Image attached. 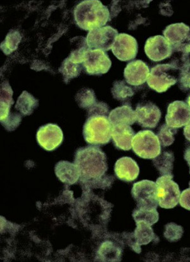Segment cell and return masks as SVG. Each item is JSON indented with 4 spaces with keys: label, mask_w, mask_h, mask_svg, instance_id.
<instances>
[{
    "label": "cell",
    "mask_w": 190,
    "mask_h": 262,
    "mask_svg": "<svg viewBox=\"0 0 190 262\" xmlns=\"http://www.w3.org/2000/svg\"><path fill=\"white\" fill-rule=\"evenodd\" d=\"M75 164L81 182H99L108 170L107 157L99 147L89 145L77 150Z\"/></svg>",
    "instance_id": "1"
},
{
    "label": "cell",
    "mask_w": 190,
    "mask_h": 262,
    "mask_svg": "<svg viewBox=\"0 0 190 262\" xmlns=\"http://www.w3.org/2000/svg\"><path fill=\"white\" fill-rule=\"evenodd\" d=\"M75 19L82 30L91 31L102 28L110 20L109 9L99 0H86L76 7Z\"/></svg>",
    "instance_id": "2"
},
{
    "label": "cell",
    "mask_w": 190,
    "mask_h": 262,
    "mask_svg": "<svg viewBox=\"0 0 190 262\" xmlns=\"http://www.w3.org/2000/svg\"><path fill=\"white\" fill-rule=\"evenodd\" d=\"M83 137L88 144L105 145L112 139V125L107 116H88L83 127Z\"/></svg>",
    "instance_id": "3"
},
{
    "label": "cell",
    "mask_w": 190,
    "mask_h": 262,
    "mask_svg": "<svg viewBox=\"0 0 190 262\" xmlns=\"http://www.w3.org/2000/svg\"><path fill=\"white\" fill-rule=\"evenodd\" d=\"M179 74V70L169 63L155 66L148 76V85L158 93L165 92L178 83Z\"/></svg>",
    "instance_id": "4"
},
{
    "label": "cell",
    "mask_w": 190,
    "mask_h": 262,
    "mask_svg": "<svg viewBox=\"0 0 190 262\" xmlns=\"http://www.w3.org/2000/svg\"><path fill=\"white\" fill-rule=\"evenodd\" d=\"M133 151L139 158L154 159L161 153V145L156 135L151 130H142L134 136L132 142Z\"/></svg>",
    "instance_id": "5"
},
{
    "label": "cell",
    "mask_w": 190,
    "mask_h": 262,
    "mask_svg": "<svg viewBox=\"0 0 190 262\" xmlns=\"http://www.w3.org/2000/svg\"><path fill=\"white\" fill-rule=\"evenodd\" d=\"M173 177L162 176L157 180V199L161 208H173L179 203L181 192L178 184L173 181Z\"/></svg>",
    "instance_id": "6"
},
{
    "label": "cell",
    "mask_w": 190,
    "mask_h": 262,
    "mask_svg": "<svg viewBox=\"0 0 190 262\" xmlns=\"http://www.w3.org/2000/svg\"><path fill=\"white\" fill-rule=\"evenodd\" d=\"M131 194L136 201L137 207L157 208V186L155 182L148 180L136 182L131 190Z\"/></svg>",
    "instance_id": "7"
},
{
    "label": "cell",
    "mask_w": 190,
    "mask_h": 262,
    "mask_svg": "<svg viewBox=\"0 0 190 262\" xmlns=\"http://www.w3.org/2000/svg\"><path fill=\"white\" fill-rule=\"evenodd\" d=\"M136 228L134 232L124 233V237L127 244L136 253L141 252V245H147L150 243H157L159 239L155 234L151 226L142 222H136Z\"/></svg>",
    "instance_id": "8"
},
{
    "label": "cell",
    "mask_w": 190,
    "mask_h": 262,
    "mask_svg": "<svg viewBox=\"0 0 190 262\" xmlns=\"http://www.w3.org/2000/svg\"><path fill=\"white\" fill-rule=\"evenodd\" d=\"M118 35L115 29L110 26H104L89 32L86 38L87 44L91 50L109 51L112 49Z\"/></svg>",
    "instance_id": "9"
},
{
    "label": "cell",
    "mask_w": 190,
    "mask_h": 262,
    "mask_svg": "<svg viewBox=\"0 0 190 262\" xmlns=\"http://www.w3.org/2000/svg\"><path fill=\"white\" fill-rule=\"evenodd\" d=\"M112 62L107 54L101 50L89 49L86 52L83 66L90 75H102L109 71Z\"/></svg>",
    "instance_id": "10"
},
{
    "label": "cell",
    "mask_w": 190,
    "mask_h": 262,
    "mask_svg": "<svg viewBox=\"0 0 190 262\" xmlns=\"http://www.w3.org/2000/svg\"><path fill=\"white\" fill-rule=\"evenodd\" d=\"M112 51L118 60L128 62L135 59L138 51V43L134 37L121 33L115 39Z\"/></svg>",
    "instance_id": "11"
},
{
    "label": "cell",
    "mask_w": 190,
    "mask_h": 262,
    "mask_svg": "<svg viewBox=\"0 0 190 262\" xmlns=\"http://www.w3.org/2000/svg\"><path fill=\"white\" fill-rule=\"evenodd\" d=\"M36 138L42 148L48 151H52L61 145L63 134L61 128L57 124H47L39 128Z\"/></svg>",
    "instance_id": "12"
},
{
    "label": "cell",
    "mask_w": 190,
    "mask_h": 262,
    "mask_svg": "<svg viewBox=\"0 0 190 262\" xmlns=\"http://www.w3.org/2000/svg\"><path fill=\"white\" fill-rule=\"evenodd\" d=\"M145 52L152 61L160 62L171 56L173 49L165 37L158 35L148 38Z\"/></svg>",
    "instance_id": "13"
},
{
    "label": "cell",
    "mask_w": 190,
    "mask_h": 262,
    "mask_svg": "<svg viewBox=\"0 0 190 262\" xmlns=\"http://www.w3.org/2000/svg\"><path fill=\"white\" fill-rule=\"evenodd\" d=\"M166 124L171 128H179L190 121V107L187 103L176 100L169 105L165 116Z\"/></svg>",
    "instance_id": "14"
},
{
    "label": "cell",
    "mask_w": 190,
    "mask_h": 262,
    "mask_svg": "<svg viewBox=\"0 0 190 262\" xmlns=\"http://www.w3.org/2000/svg\"><path fill=\"white\" fill-rule=\"evenodd\" d=\"M163 36L172 48L187 47L190 44V28L184 23L173 24L163 31Z\"/></svg>",
    "instance_id": "15"
},
{
    "label": "cell",
    "mask_w": 190,
    "mask_h": 262,
    "mask_svg": "<svg viewBox=\"0 0 190 262\" xmlns=\"http://www.w3.org/2000/svg\"><path fill=\"white\" fill-rule=\"evenodd\" d=\"M135 113L136 123L142 128H155L161 118L160 108L152 102L138 104Z\"/></svg>",
    "instance_id": "16"
},
{
    "label": "cell",
    "mask_w": 190,
    "mask_h": 262,
    "mask_svg": "<svg viewBox=\"0 0 190 262\" xmlns=\"http://www.w3.org/2000/svg\"><path fill=\"white\" fill-rule=\"evenodd\" d=\"M150 74L149 66L141 60L128 63L124 72L126 83L132 86H140L147 81Z\"/></svg>",
    "instance_id": "17"
},
{
    "label": "cell",
    "mask_w": 190,
    "mask_h": 262,
    "mask_svg": "<svg viewBox=\"0 0 190 262\" xmlns=\"http://www.w3.org/2000/svg\"><path fill=\"white\" fill-rule=\"evenodd\" d=\"M115 173L121 181L133 182L139 176V168L138 164L131 158L123 157L115 163Z\"/></svg>",
    "instance_id": "18"
},
{
    "label": "cell",
    "mask_w": 190,
    "mask_h": 262,
    "mask_svg": "<svg viewBox=\"0 0 190 262\" xmlns=\"http://www.w3.org/2000/svg\"><path fill=\"white\" fill-rule=\"evenodd\" d=\"M135 134L130 126H112V139L116 148L123 150H129L132 148V142Z\"/></svg>",
    "instance_id": "19"
},
{
    "label": "cell",
    "mask_w": 190,
    "mask_h": 262,
    "mask_svg": "<svg viewBox=\"0 0 190 262\" xmlns=\"http://www.w3.org/2000/svg\"><path fill=\"white\" fill-rule=\"evenodd\" d=\"M108 118L112 126L118 124L131 126L136 122L135 111L129 105H124L115 108L111 111Z\"/></svg>",
    "instance_id": "20"
},
{
    "label": "cell",
    "mask_w": 190,
    "mask_h": 262,
    "mask_svg": "<svg viewBox=\"0 0 190 262\" xmlns=\"http://www.w3.org/2000/svg\"><path fill=\"white\" fill-rule=\"evenodd\" d=\"M55 174L62 181L68 185L75 184L80 179V174L75 163L60 161L55 166Z\"/></svg>",
    "instance_id": "21"
},
{
    "label": "cell",
    "mask_w": 190,
    "mask_h": 262,
    "mask_svg": "<svg viewBox=\"0 0 190 262\" xmlns=\"http://www.w3.org/2000/svg\"><path fill=\"white\" fill-rule=\"evenodd\" d=\"M13 91L9 82L5 81L1 84V112H0V121L1 123L7 120L11 115L10 108L14 101L12 98Z\"/></svg>",
    "instance_id": "22"
},
{
    "label": "cell",
    "mask_w": 190,
    "mask_h": 262,
    "mask_svg": "<svg viewBox=\"0 0 190 262\" xmlns=\"http://www.w3.org/2000/svg\"><path fill=\"white\" fill-rule=\"evenodd\" d=\"M174 156L173 152L163 151L157 157L153 159V164L162 176H173Z\"/></svg>",
    "instance_id": "23"
},
{
    "label": "cell",
    "mask_w": 190,
    "mask_h": 262,
    "mask_svg": "<svg viewBox=\"0 0 190 262\" xmlns=\"http://www.w3.org/2000/svg\"><path fill=\"white\" fill-rule=\"evenodd\" d=\"M38 105V100L27 91H23L18 97L15 108L22 115L30 116Z\"/></svg>",
    "instance_id": "24"
},
{
    "label": "cell",
    "mask_w": 190,
    "mask_h": 262,
    "mask_svg": "<svg viewBox=\"0 0 190 262\" xmlns=\"http://www.w3.org/2000/svg\"><path fill=\"white\" fill-rule=\"evenodd\" d=\"M172 49L173 52L170 57V62L169 64L173 66L177 70H180L184 66L190 63L188 48L176 47Z\"/></svg>",
    "instance_id": "25"
},
{
    "label": "cell",
    "mask_w": 190,
    "mask_h": 262,
    "mask_svg": "<svg viewBox=\"0 0 190 262\" xmlns=\"http://www.w3.org/2000/svg\"><path fill=\"white\" fill-rule=\"evenodd\" d=\"M133 217L136 222H142L152 226L159 219L157 209H147L136 207L133 212Z\"/></svg>",
    "instance_id": "26"
},
{
    "label": "cell",
    "mask_w": 190,
    "mask_h": 262,
    "mask_svg": "<svg viewBox=\"0 0 190 262\" xmlns=\"http://www.w3.org/2000/svg\"><path fill=\"white\" fill-rule=\"evenodd\" d=\"M81 71L82 66L80 63H74L68 57L63 60L59 69V72L62 74L63 81L67 84L70 79L78 77Z\"/></svg>",
    "instance_id": "27"
},
{
    "label": "cell",
    "mask_w": 190,
    "mask_h": 262,
    "mask_svg": "<svg viewBox=\"0 0 190 262\" xmlns=\"http://www.w3.org/2000/svg\"><path fill=\"white\" fill-rule=\"evenodd\" d=\"M22 39L19 32L17 30H11L7 34L6 38L1 43V50L7 55L11 54L17 49L18 44Z\"/></svg>",
    "instance_id": "28"
},
{
    "label": "cell",
    "mask_w": 190,
    "mask_h": 262,
    "mask_svg": "<svg viewBox=\"0 0 190 262\" xmlns=\"http://www.w3.org/2000/svg\"><path fill=\"white\" fill-rule=\"evenodd\" d=\"M113 97L121 101H125L129 98L133 96L134 92L130 86L127 84L126 81H116L112 89Z\"/></svg>",
    "instance_id": "29"
},
{
    "label": "cell",
    "mask_w": 190,
    "mask_h": 262,
    "mask_svg": "<svg viewBox=\"0 0 190 262\" xmlns=\"http://www.w3.org/2000/svg\"><path fill=\"white\" fill-rule=\"evenodd\" d=\"M102 256L109 258V261H118L121 260L123 250L120 245H116L112 242H107L102 245L99 251Z\"/></svg>",
    "instance_id": "30"
},
{
    "label": "cell",
    "mask_w": 190,
    "mask_h": 262,
    "mask_svg": "<svg viewBox=\"0 0 190 262\" xmlns=\"http://www.w3.org/2000/svg\"><path fill=\"white\" fill-rule=\"evenodd\" d=\"M76 100L79 107L88 110L97 103L94 91L88 89L81 90L76 95Z\"/></svg>",
    "instance_id": "31"
},
{
    "label": "cell",
    "mask_w": 190,
    "mask_h": 262,
    "mask_svg": "<svg viewBox=\"0 0 190 262\" xmlns=\"http://www.w3.org/2000/svg\"><path fill=\"white\" fill-rule=\"evenodd\" d=\"M178 133L176 128H171L167 124H163L160 127L157 136L162 147H168L174 142V136Z\"/></svg>",
    "instance_id": "32"
},
{
    "label": "cell",
    "mask_w": 190,
    "mask_h": 262,
    "mask_svg": "<svg viewBox=\"0 0 190 262\" xmlns=\"http://www.w3.org/2000/svg\"><path fill=\"white\" fill-rule=\"evenodd\" d=\"M184 233L183 227L171 222L165 225L163 235L171 243L177 242L181 239Z\"/></svg>",
    "instance_id": "33"
},
{
    "label": "cell",
    "mask_w": 190,
    "mask_h": 262,
    "mask_svg": "<svg viewBox=\"0 0 190 262\" xmlns=\"http://www.w3.org/2000/svg\"><path fill=\"white\" fill-rule=\"evenodd\" d=\"M179 88L183 92L190 91V63L179 70L178 78Z\"/></svg>",
    "instance_id": "34"
},
{
    "label": "cell",
    "mask_w": 190,
    "mask_h": 262,
    "mask_svg": "<svg viewBox=\"0 0 190 262\" xmlns=\"http://www.w3.org/2000/svg\"><path fill=\"white\" fill-rule=\"evenodd\" d=\"M88 111V116L95 115L107 116L109 113V107L104 102H97Z\"/></svg>",
    "instance_id": "35"
},
{
    "label": "cell",
    "mask_w": 190,
    "mask_h": 262,
    "mask_svg": "<svg viewBox=\"0 0 190 262\" xmlns=\"http://www.w3.org/2000/svg\"><path fill=\"white\" fill-rule=\"evenodd\" d=\"M179 203L181 207L190 210V187L181 192Z\"/></svg>",
    "instance_id": "36"
},
{
    "label": "cell",
    "mask_w": 190,
    "mask_h": 262,
    "mask_svg": "<svg viewBox=\"0 0 190 262\" xmlns=\"http://www.w3.org/2000/svg\"><path fill=\"white\" fill-rule=\"evenodd\" d=\"M184 136L190 142V121L184 128Z\"/></svg>",
    "instance_id": "37"
},
{
    "label": "cell",
    "mask_w": 190,
    "mask_h": 262,
    "mask_svg": "<svg viewBox=\"0 0 190 262\" xmlns=\"http://www.w3.org/2000/svg\"><path fill=\"white\" fill-rule=\"evenodd\" d=\"M184 160H185L186 161V162H187V163H188V166H189L190 165V145L188 148H187V149L185 150V151H184Z\"/></svg>",
    "instance_id": "38"
},
{
    "label": "cell",
    "mask_w": 190,
    "mask_h": 262,
    "mask_svg": "<svg viewBox=\"0 0 190 262\" xmlns=\"http://www.w3.org/2000/svg\"><path fill=\"white\" fill-rule=\"evenodd\" d=\"M186 103L188 105V106L190 107V94L188 95V97H187Z\"/></svg>",
    "instance_id": "39"
},
{
    "label": "cell",
    "mask_w": 190,
    "mask_h": 262,
    "mask_svg": "<svg viewBox=\"0 0 190 262\" xmlns=\"http://www.w3.org/2000/svg\"><path fill=\"white\" fill-rule=\"evenodd\" d=\"M188 50H189V52L190 53V44H189V46L188 47Z\"/></svg>",
    "instance_id": "40"
},
{
    "label": "cell",
    "mask_w": 190,
    "mask_h": 262,
    "mask_svg": "<svg viewBox=\"0 0 190 262\" xmlns=\"http://www.w3.org/2000/svg\"><path fill=\"white\" fill-rule=\"evenodd\" d=\"M189 166V168H190V165ZM189 173H190V169H189ZM189 187H190V182H189Z\"/></svg>",
    "instance_id": "41"
}]
</instances>
